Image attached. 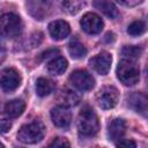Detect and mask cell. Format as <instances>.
<instances>
[{
    "instance_id": "obj_1",
    "label": "cell",
    "mask_w": 148,
    "mask_h": 148,
    "mask_svg": "<svg viewBox=\"0 0 148 148\" xmlns=\"http://www.w3.org/2000/svg\"><path fill=\"white\" fill-rule=\"evenodd\" d=\"M77 130L79 133L83 136H94L98 132L99 121L92 109H82L77 118Z\"/></svg>"
},
{
    "instance_id": "obj_2",
    "label": "cell",
    "mask_w": 148,
    "mask_h": 148,
    "mask_svg": "<svg viewBox=\"0 0 148 148\" xmlns=\"http://www.w3.org/2000/svg\"><path fill=\"white\" fill-rule=\"evenodd\" d=\"M45 128L40 121H32L23 125L17 132V140L25 145H32L39 142L44 138Z\"/></svg>"
},
{
    "instance_id": "obj_3",
    "label": "cell",
    "mask_w": 148,
    "mask_h": 148,
    "mask_svg": "<svg viewBox=\"0 0 148 148\" xmlns=\"http://www.w3.org/2000/svg\"><path fill=\"white\" fill-rule=\"evenodd\" d=\"M117 76L125 86H134L140 79V69L134 60L123 59L117 67Z\"/></svg>"
},
{
    "instance_id": "obj_4",
    "label": "cell",
    "mask_w": 148,
    "mask_h": 148,
    "mask_svg": "<svg viewBox=\"0 0 148 148\" xmlns=\"http://www.w3.org/2000/svg\"><path fill=\"white\" fill-rule=\"evenodd\" d=\"M21 30L22 21L17 15L13 13H6L0 16V36L13 38L20 35Z\"/></svg>"
},
{
    "instance_id": "obj_5",
    "label": "cell",
    "mask_w": 148,
    "mask_h": 148,
    "mask_svg": "<svg viewBox=\"0 0 148 148\" xmlns=\"http://www.w3.org/2000/svg\"><path fill=\"white\" fill-rule=\"evenodd\" d=\"M118 99H119V92H118V89L113 86L103 87L98 91L96 97L98 106L103 110H109L114 108L118 103Z\"/></svg>"
},
{
    "instance_id": "obj_6",
    "label": "cell",
    "mask_w": 148,
    "mask_h": 148,
    "mask_svg": "<svg viewBox=\"0 0 148 148\" xmlns=\"http://www.w3.org/2000/svg\"><path fill=\"white\" fill-rule=\"evenodd\" d=\"M69 82L75 89L81 91H88L92 89L95 86V79L90 73H88L84 69L74 71L69 75Z\"/></svg>"
},
{
    "instance_id": "obj_7",
    "label": "cell",
    "mask_w": 148,
    "mask_h": 148,
    "mask_svg": "<svg viewBox=\"0 0 148 148\" xmlns=\"http://www.w3.org/2000/svg\"><path fill=\"white\" fill-rule=\"evenodd\" d=\"M21 75L15 68L9 67L0 72V87L6 92L16 90L21 84Z\"/></svg>"
},
{
    "instance_id": "obj_8",
    "label": "cell",
    "mask_w": 148,
    "mask_h": 148,
    "mask_svg": "<svg viewBox=\"0 0 148 148\" xmlns=\"http://www.w3.org/2000/svg\"><path fill=\"white\" fill-rule=\"evenodd\" d=\"M81 28L83 31H86L89 35H97L102 31L103 29V20L101 18V16H98L95 13H87L82 16L81 21H80Z\"/></svg>"
},
{
    "instance_id": "obj_9",
    "label": "cell",
    "mask_w": 148,
    "mask_h": 148,
    "mask_svg": "<svg viewBox=\"0 0 148 148\" xmlns=\"http://www.w3.org/2000/svg\"><path fill=\"white\" fill-rule=\"evenodd\" d=\"M111 64H112V56L106 51L96 54L89 60V65L99 75H106L111 68Z\"/></svg>"
},
{
    "instance_id": "obj_10",
    "label": "cell",
    "mask_w": 148,
    "mask_h": 148,
    "mask_svg": "<svg viewBox=\"0 0 148 148\" xmlns=\"http://www.w3.org/2000/svg\"><path fill=\"white\" fill-rule=\"evenodd\" d=\"M51 119L59 128H68L72 123V113L66 105H57L51 110Z\"/></svg>"
},
{
    "instance_id": "obj_11",
    "label": "cell",
    "mask_w": 148,
    "mask_h": 148,
    "mask_svg": "<svg viewBox=\"0 0 148 148\" xmlns=\"http://www.w3.org/2000/svg\"><path fill=\"white\" fill-rule=\"evenodd\" d=\"M27 7L29 13L38 18V20H43L50 8H51V1L50 0H27Z\"/></svg>"
},
{
    "instance_id": "obj_12",
    "label": "cell",
    "mask_w": 148,
    "mask_h": 148,
    "mask_svg": "<svg viewBox=\"0 0 148 148\" xmlns=\"http://www.w3.org/2000/svg\"><path fill=\"white\" fill-rule=\"evenodd\" d=\"M49 32H50V35L53 39L61 40V39L66 38L69 35L71 28H69V24L66 21L56 20V21H53L49 24Z\"/></svg>"
},
{
    "instance_id": "obj_13",
    "label": "cell",
    "mask_w": 148,
    "mask_h": 148,
    "mask_svg": "<svg viewBox=\"0 0 148 148\" xmlns=\"http://www.w3.org/2000/svg\"><path fill=\"white\" fill-rule=\"evenodd\" d=\"M126 132V123L121 118H116L109 123L108 126V135L110 140L117 141L120 140Z\"/></svg>"
},
{
    "instance_id": "obj_14",
    "label": "cell",
    "mask_w": 148,
    "mask_h": 148,
    "mask_svg": "<svg viewBox=\"0 0 148 148\" xmlns=\"http://www.w3.org/2000/svg\"><path fill=\"white\" fill-rule=\"evenodd\" d=\"M92 5L96 9H98L101 13H103L109 18H116L119 15V12L116 5L110 0H94Z\"/></svg>"
},
{
    "instance_id": "obj_15",
    "label": "cell",
    "mask_w": 148,
    "mask_h": 148,
    "mask_svg": "<svg viewBox=\"0 0 148 148\" xmlns=\"http://www.w3.org/2000/svg\"><path fill=\"white\" fill-rule=\"evenodd\" d=\"M127 101H128V106H131L136 112H140L143 116H146L147 97L143 94H141V92H133V94H131L127 97Z\"/></svg>"
},
{
    "instance_id": "obj_16",
    "label": "cell",
    "mask_w": 148,
    "mask_h": 148,
    "mask_svg": "<svg viewBox=\"0 0 148 148\" xmlns=\"http://www.w3.org/2000/svg\"><path fill=\"white\" fill-rule=\"evenodd\" d=\"M25 109V103L22 99H13L9 101L5 105V113L10 118H17L23 113Z\"/></svg>"
},
{
    "instance_id": "obj_17",
    "label": "cell",
    "mask_w": 148,
    "mask_h": 148,
    "mask_svg": "<svg viewBox=\"0 0 148 148\" xmlns=\"http://www.w3.org/2000/svg\"><path fill=\"white\" fill-rule=\"evenodd\" d=\"M67 69V60L62 57L53 58L47 64V71L52 75H61Z\"/></svg>"
},
{
    "instance_id": "obj_18",
    "label": "cell",
    "mask_w": 148,
    "mask_h": 148,
    "mask_svg": "<svg viewBox=\"0 0 148 148\" xmlns=\"http://www.w3.org/2000/svg\"><path fill=\"white\" fill-rule=\"evenodd\" d=\"M35 89H36V94L39 97H45L47 95H50L53 89H54V84L52 81H50L49 79L45 77H39L36 81L35 84Z\"/></svg>"
},
{
    "instance_id": "obj_19",
    "label": "cell",
    "mask_w": 148,
    "mask_h": 148,
    "mask_svg": "<svg viewBox=\"0 0 148 148\" xmlns=\"http://www.w3.org/2000/svg\"><path fill=\"white\" fill-rule=\"evenodd\" d=\"M68 51L72 58L74 59H81L87 54V49L86 46L76 38L72 39V42L68 45Z\"/></svg>"
},
{
    "instance_id": "obj_20",
    "label": "cell",
    "mask_w": 148,
    "mask_h": 148,
    "mask_svg": "<svg viewBox=\"0 0 148 148\" xmlns=\"http://www.w3.org/2000/svg\"><path fill=\"white\" fill-rule=\"evenodd\" d=\"M121 56L123 59H128V60H136L138 58H140L141 53H142V49L135 45H126L121 49Z\"/></svg>"
},
{
    "instance_id": "obj_21",
    "label": "cell",
    "mask_w": 148,
    "mask_h": 148,
    "mask_svg": "<svg viewBox=\"0 0 148 148\" xmlns=\"http://www.w3.org/2000/svg\"><path fill=\"white\" fill-rule=\"evenodd\" d=\"M83 3H84V0H62V2H61L64 10H66L67 13H71V14L77 13Z\"/></svg>"
},
{
    "instance_id": "obj_22",
    "label": "cell",
    "mask_w": 148,
    "mask_h": 148,
    "mask_svg": "<svg viewBox=\"0 0 148 148\" xmlns=\"http://www.w3.org/2000/svg\"><path fill=\"white\" fill-rule=\"evenodd\" d=\"M145 31H146V24L143 21H134L127 28V32L131 36H140Z\"/></svg>"
},
{
    "instance_id": "obj_23",
    "label": "cell",
    "mask_w": 148,
    "mask_h": 148,
    "mask_svg": "<svg viewBox=\"0 0 148 148\" xmlns=\"http://www.w3.org/2000/svg\"><path fill=\"white\" fill-rule=\"evenodd\" d=\"M62 101H64L65 104L74 105V104H76L79 102V97L73 91L66 90V91H62Z\"/></svg>"
},
{
    "instance_id": "obj_24",
    "label": "cell",
    "mask_w": 148,
    "mask_h": 148,
    "mask_svg": "<svg viewBox=\"0 0 148 148\" xmlns=\"http://www.w3.org/2000/svg\"><path fill=\"white\" fill-rule=\"evenodd\" d=\"M50 146L51 147H69L71 143L64 138H56L53 140V142H51Z\"/></svg>"
},
{
    "instance_id": "obj_25",
    "label": "cell",
    "mask_w": 148,
    "mask_h": 148,
    "mask_svg": "<svg viewBox=\"0 0 148 148\" xmlns=\"http://www.w3.org/2000/svg\"><path fill=\"white\" fill-rule=\"evenodd\" d=\"M12 120L9 119H0V133H7L12 128Z\"/></svg>"
},
{
    "instance_id": "obj_26",
    "label": "cell",
    "mask_w": 148,
    "mask_h": 148,
    "mask_svg": "<svg viewBox=\"0 0 148 148\" xmlns=\"http://www.w3.org/2000/svg\"><path fill=\"white\" fill-rule=\"evenodd\" d=\"M117 1L124 6H127V7H134V6H138L142 2V0H117Z\"/></svg>"
},
{
    "instance_id": "obj_27",
    "label": "cell",
    "mask_w": 148,
    "mask_h": 148,
    "mask_svg": "<svg viewBox=\"0 0 148 148\" xmlns=\"http://www.w3.org/2000/svg\"><path fill=\"white\" fill-rule=\"evenodd\" d=\"M116 145H117V147H135L136 146V143L132 140H120Z\"/></svg>"
},
{
    "instance_id": "obj_28",
    "label": "cell",
    "mask_w": 148,
    "mask_h": 148,
    "mask_svg": "<svg viewBox=\"0 0 148 148\" xmlns=\"http://www.w3.org/2000/svg\"><path fill=\"white\" fill-rule=\"evenodd\" d=\"M5 58H6V49H5V46L0 43V65L3 62Z\"/></svg>"
},
{
    "instance_id": "obj_29",
    "label": "cell",
    "mask_w": 148,
    "mask_h": 148,
    "mask_svg": "<svg viewBox=\"0 0 148 148\" xmlns=\"http://www.w3.org/2000/svg\"><path fill=\"white\" fill-rule=\"evenodd\" d=\"M0 147H3V145H2V143H1V142H0Z\"/></svg>"
}]
</instances>
